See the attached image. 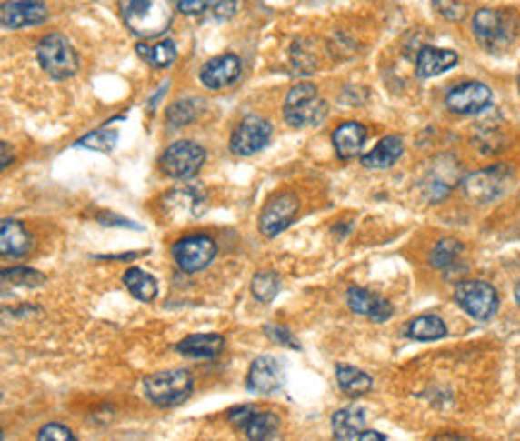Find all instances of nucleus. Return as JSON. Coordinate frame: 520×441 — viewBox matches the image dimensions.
I'll return each instance as SVG.
<instances>
[{
    "mask_svg": "<svg viewBox=\"0 0 520 441\" xmlns=\"http://www.w3.org/2000/svg\"><path fill=\"white\" fill-rule=\"evenodd\" d=\"M120 13L127 29L142 39H156L173 20L171 0H120Z\"/></svg>",
    "mask_w": 520,
    "mask_h": 441,
    "instance_id": "f257e3e1",
    "label": "nucleus"
},
{
    "mask_svg": "<svg viewBox=\"0 0 520 441\" xmlns=\"http://www.w3.org/2000/svg\"><path fill=\"white\" fill-rule=\"evenodd\" d=\"M329 115V105L326 101L319 99L316 86L310 82H300L288 92L284 104V118L293 127H307L319 125L324 118Z\"/></svg>",
    "mask_w": 520,
    "mask_h": 441,
    "instance_id": "f03ea898",
    "label": "nucleus"
},
{
    "mask_svg": "<svg viewBox=\"0 0 520 441\" xmlns=\"http://www.w3.org/2000/svg\"><path fill=\"white\" fill-rule=\"evenodd\" d=\"M146 398L161 408H173L192 394V375L187 369H165L145 379Z\"/></svg>",
    "mask_w": 520,
    "mask_h": 441,
    "instance_id": "7ed1b4c3",
    "label": "nucleus"
},
{
    "mask_svg": "<svg viewBox=\"0 0 520 441\" xmlns=\"http://www.w3.org/2000/svg\"><path fill=\"white\" fill-rule=\"evenodd\" d=\"M233 427L243 429L247 441H284L281 417L271 410H259L255 406H240L228 413Z\"/></svg>",
    "mask_w": 520,
    "mask_h": 441,
    "instance_id": "20e7f679",
    "label": "nucleus"
},
{
    "mask_svg": "<svg viewBox=\"0 0 520 441\" xmlns=\"http://www.w3.org/2000/svg\"><path fill=\"white\" fill-rule=\"evenodd\" d=\"M36 55H39L41 67L53 79H67L77 73V53L63 34H46L36 46Z\"/></svg>",
    "mask_w": 520,
    "mask_h": 441,
    "instance_id": "39448f33",
    "label": "nucleus"
},
{
    "mask_svg": "<svg viewBox=\"0 0 520 441\" xmlns=\"http://www.w3.org/2000/svg\"><path fill=\"white\" fill-rule=\"evenodd\" d=\"M473 34L475 39L480 41L482 48L501 51L514 39V22L506 13L485 7V10H477V15L473 17Z\"/></svg>",
    "mask_w": 520,
    "mask_h": 441,
    "instance_id": "423d86ee",
    "label": "nucleus"
},
{
    "mask_svg": "<svg viewBox=\"0 0 520 441\" xmlns=\"http://www.w3.org/2000/svg\"><path fill=\"white\" fill-rule=\"evenodd\" d=\"M455 303L477 322H487L499 310V293L487 281H463L455 288Z\"/></svg>",
    "mask_w": 520,
    "mask_h": 441,
    "instance_id": "0eeeda50",
    "label": "nucleus"
},
{
    "mask_svg": "<svg viewBox=\"0 0 520 441\" xmlns=\"http://www.w3.org/2000/svg\"><path fill=\"white\" fill-rule=\"evenodd\" d=\"M205 161L206 154L199 145H195V142H175L161 156V171L165 175H171V178L185 180L197 175Z\"/></svg>",
    "mask_w": 520,
    "mask_h": 441,
    "instance_id": "6e6552de",
    "label": "nucleus"
},
{
    "mask_svg": "<svg viewBox=\"0 0 520 441\" xmlns=\"http://www.w3.org/2000/svg\"><path fill=\"white\" fill-rule=\"evenodd\" d=\"M511 178V173L504 165H495V168H485L463 180V190L473 199L475 205H487L501 197V192L506 190V183Z\"/></svg>",
    "mask_w": 520,
    "mask_h": 441,
    "instance_id": "1a4fd4ad",
    "label": "nucleus"
},
{
    "mask_svg": "<svg viewBox=\"0 0 520 441\" xmlns=\"http://www.w3.org/2000/svg\"><path fill=\"white\" fill-rule=\"evenodd\" d=\"M271 125L269 120L259 118V115H247L237 123V127L231 135V152L235 156H252V154L262 152L264 146L269 145Z\"/></svg>",
    "mask_w": 520,
    "mask_h": 441,
    "instance_id": "9d476101",
    "label": "nucleus"
},
{
    "mask_svg": "<svg viewBox=\"0 0 520 441\" xmlns=\"http://www.w3.org/2000/svg\"><path fill=\"white\" fill-rule=\"evenodd\" d=\"M214 257H216V243L209 236H190L173 245V259L187 274L206 269Z\"/></svg>",
    "mask_w": 520,
    "mask_h": 441,
    "instance_id": "9b49d317",
    "label": "nucleus"
},
{
    "mask_svg": "<svg viewBox=\"0 0 520 441\" xmlns=\"http://www.w3.org/2000/svg\"><path fill=\"white\" fill-rule=\"evenodd\" d=\"M297 211H300V202H297L293 192H284V195L271 197L262 209V216H259V231L266 237L278 236V233L285 231L293 224Z\"/></svg>",
    "mask_w": 520,
    "mask_h": 441,
    "instance_id": "f8f14e48",
    "label": "nucleus"
},
{
    "mask_svg": "<svg viewBox=\"0 0 520 441\" xmlns=\"http://www.w3.org/2000/svg\"><path fill=\"white\" fill-rule=\"evenodd\" d=\"M492 104V89L482 82H463L446 94L448 111L458 115H475Z\"/></svg>",
    "mask_w": 520,
    "mask_h": 441,
    "instance_id": "ddd939ff",
    "label": "nucleus"
},
{
    "mask_svg": "<svg viewBox=\"0 0 520 441\" xmlns=\"http://www.w3.org/2000/svg\"><path fill=\"white\" fill-rule=\"evenodd\" d=\"M285 372L284 365L278 363L276 357L262 356L252 363L250 372H247V389L252 394H274L284 386Z\"/></svg>",
    "mask_w": 520,
    "mask_h": 441,
    "instance_id": "4468645a",
    "label": "nucleus"
},
{
    "mask_svg": "<svg viewBox=\"0 0 520 441\" xmlns=\"http://www.w3.org/2000/svg\"><path fill=\"white\" fill-rule=\"evenodd\" d=\"M48 10L39 0H15V3H5L0 10V25L7 32L13 29H22V26H32L46 22Z\"/></svg>",
    "mask_w": 520,
    "mask_h": 441,
    "instance_id": "2eb2a0df",
    "label": "nucleus"
},
{
    "mask_svg": "<svg viewBox=\"0 0 520 441\" xmlns=\"http://www.w3.org/2000/svg\"><path fill=\"white\" fill-rule=\"evenodd\" d=\"M237 75H240V58L233 55V53H224V55H216L211 58L209 63H205V67L199 70V79L206 89H224L231 82H235Z\"/></svg>",
    "mask_w": 520,
    "mask_h": 441,
    "instance_id": "dca6fc26",
    "label": "nucleus"
},
{
    "mask_svg": "<svg viewBox=\"0 0 520 441\" xmlns=\"http://www.w3.org/2000/svg\"><path fill=\"white\" fill-rule=\"evenodd\" d=\"M348 307L357 315L369 316L372 322H386L394 315V305L386 297H379L375 293H369L365 288H348Z\"/></svg>",
    "mask_w": 520,
    "mask_h": 441,
    "instance_id": "f3484780",
    "label": "nucleus"
},
{
    "mask_svg": "<svg viewBox=\"0 0 520 441\" xmlns=\"http://www.w3.org/2000/svg\"><path fill=\"white\" fill-rule=\"evenodd\" d=\"M32 250V237L25 231L20 221L5 218L0 224V252L3 257H22Z\"/></svg>",
    "mask_w": 520,
    "mask_h": 441,
    "instance_id": "a211bd4d",
    "label": "nucleus"
},
{
    "mask_svg": "<svg viewBox=\"0 0 520 441\" xmlns=\"http://www.w3.org/2000/svg\"><path fill=\"white\" fill-rule=\"evenodd\" d=\"M458 63V53L446 51V48H435L425 46L417 53V75L420 77H435V75H442L446 70Z\"/></svg>",
    "mask_w": 520,
    "mask_h": 441,
    "instance_id": "6ab92c4d",
    "label": "nucleus"
},
{
    "mask_svg": "<svg viewBox=\"0 0 520 441\" xmlns=\"http://www.w3.org/2000/svg\"><path fill=\"white\" fill-rule=\"evenodd\" d=\"M334 146L341 158H355L363 152L365 139H367V127L360 123H343L334 130Z\"/></svg>",
    "mask_w": 520,
    "mask_h": 441,
    "instance_id": "aec40b11",
    "label": "nucleus"
},
{
    "mask_svg": "<svg viewBox=\"0 0 520 441\" xmlns=\"http://www.w3.org/2000/svg\"><path fill=\"white\" fill-rule=\"evenodd\" d=\"M365 422H367L365 410L353 406V408H341L334 413V417H331V429H334V436H336L338 441H348L363 435Z\"/></svg>",
    "mask_w": 520,
    "mask_h": 441,
    "instance_id": "412c9836",
    "label": "nucleus"
},
{
    "mask_svg": "<svg viewBox=\"0 0 520 441\" xmlns=\"http://www.w3.org/2000/svg\"><path fill=\"white\" fill-rule=\"evenodd\" d=\"M225 341L218 334H192L178 343V353L187 357H216Z\"/></svg>",
    "mask_w": 520,
    "mask_h": 441,
    "instance_id": "4be33fe9",
    "label": "nucleus"
},
{
    "mask_svg": "<svg viewBox=\"0 0 520 441\" xmlns=\"http://www.w3.org/2000/svg\"><path fill=\"white\" fill-rule=\"evenodd\" d=\"M403 154V139L398 135H389V137L379 139V145L369 154L363 156V164L367 168H391V165L401 158Z\"/></svg>",
    "mask_w": 520,
    "mask_h": 441,
    "instance_id": "5701e85b",
    "label": "nucleus"
},
{
    "mask_svg": "<svg viewBox=\"0 0 520 441\" xmlns=\"http://www.w3.org/2000/svg\"><path fill=\"white\" fill-rule=\"evenodd\" d=\"M336 379H338V386L343 389V394L353 396V398L365 396L369 389H372V376L365 375L363 369L350 367V365H338Z\"/></svg>",
    "mask_w": 520,
    "mask_h": 441,
    "instance_id": "b1692460",
    "label": "nucleus"
},
{
    "mask_svg": "<svg viewBox=\"0 0 520 441\" xmlns=\"http://www.w3.org/2000/svg\"><path fill=\"white\" fill-rule=\"evenodd\" d=\"M405 334L415 341H436V338L446 336V324H444L442 316L422 315L408 324Z\"/></svg>",
    "mask_w": 520,
    "mask_h": 441,
    "instance_id": "393cba45",
    "label": "nucleus"
},
{
    "mask_svg": "<svg viewBox=\"0 0 520 441\" xmlns=\"http://www.w3.org/2000/svg\"><path fill=\"white\" fill-rule=\"evenodd\" d=\"M137 53L154 67H168L173 65V60L178 58V48L171 39L154 41V44H139Z\"/></svg>",
    "mask_w": 520,
    "mask_h": 441,
    "instance_id": "a878e982",
    "label": "nucleus"
},
{
    "mask_svg": "<svg viewBox=\"0 0 520 441\" xmlns=\"http://www.w3.org/2000/svg\"><path fill=\"white\" fill-rule=\"evenodd\" d=\"M123 281H125L127 290H130L132 296L137 297V300H142V303H152L154 297H156V281H154L146 271L137 269V266L127 269Z\"/></svg>",
    "mask_w": 520,
    "mask_h": 441,
    "instance_id": "bb28decb",
    "label": "nucleus"
},
{
    "mask_svg": "<svg viewBox=\"0 0 520 441\" xmlns=\"http://www.w3.org/2000/svg\"><path fill=\"white\" fill-rule=\"evenodd\" d=\"M463 252V245L454 237H444L439 243L435 245V250H432V264H435L436 269H446L451 264H455V259L461 257Z\"/></svg>",
    "mask_w": 520,
    "mask_h": 441,
    "instance_id": "cd10ccee",
    "label": "nucleus"
},
{
    "mask_svg": "<svg viewBox=\"0 0 520 441\" xmlns=\"http://www.w3.org/2000/svg\"><path fill=\"white\" fill-rule=\"evenodd\" d=\"M278 288H281V281L271 271H262V274L252 278V296L257 297L259 303H271L276 297Z\"/></svg>",
    "mask_w": 520,
    "mask_h": 441,
    "instance_id": "c85d7f7f",
    "label": "nucleus"
},
{
    "mask_svg": "<svg viewBox=\"0 0 520 441\" xmlns=\"http://www.w3.org/2000/svg\"><path fill=\"white\" fill-rule=\"evenodd\" d=\"M115 142H118V132L104 127V130H96L92 135L82 137L77 145L85 146V149H94V152H111Z\"/></svg>",
    "mask_w": 520,
    "mask_h": 441,
    "instance_id": "c756f323",
    "label": "nucleus"
},
{
    "mask_svg": "<svg viewBox=\"0 0 520 441\" xmlns=\"http://www.w3.org/2000/svg\"><path fill=\"white\" fill-rule=\"evenodd\" d=\"M3 281H5V284H17L32 288V286L44 284V274L34 269H20V266H15V269H3Z\"/></svg>",
    "mask_w": 520,
    "mask_h": 441,
    "instance_id": "7c9ffc66",
    "label": "nucleus"
},
{
    "mask_svg": "<svg viewBox=\"0 0 520 441\" xmlns=\"http://www.w3.org/2000/svg\"><path fill=\"white\" fill-rule=\"evenodd\" d=\"M168 123H171V127H183L187 125V123H192L195 120V115H197V111H195V105L190 104V101H178V104H173L171 108H168Z\"/></svg>",
    "mask_w": 520,
    "mask_h": 441,
    "instance_id": "2f4dec72",
    "label": "nucleus"
},
{
    "mask_svg": "<svg viewBox=\"0 0 520 441\" xmlns=\"http://www.w3.org/2000/svg\"><path fill=\"white\" fill-rule=\"evenodd\" d=\"M435 10L451 22H461L465 17V3L461 0H435Z\"/></svg>",
    "mask_w": 520,
    "mask_h": 441,
    "instance_id": "473e14b6",
    "label": "nucleus"
},
{
    "mask_svg": "<svg viewBox=\"0 0 520 441\" xmlns=\"http://www.w3.org/2000/svg\"><path fill=\"white\" fill-rule=\"evenodd\" d=\"M39 441H77L73 435V429H67L65 425L60 422H51V425H44L39 432Z\"/></svg>",
    "mask_w": 520,
    "mask_h": 441,
    "instance_id": "72a5a7b5",
    "label": "nucleus"
},
{
    "mask_svg": "<svg viewBox=\"0 0 520 441\" xmlns=\"http://www.w3.org/2000/svg\"><path fill=\"white\" fill-rule=\"evenodd\" d=\"M266 334L271 336V341L281 343V346H288V348H300V343L293 338V334H290L285 326H274V324H269V326H266Z\"/></svg>",
    "mask_w": 520,
    "mask_h": 441,
    "instance_id": "f704fd0d",
    "label": "nucleus"
},
{
    "mask_svg": "<svg viewBox=\"0 0 520 441\" xmlns=\"http://www.w3.org/2000/svg\"><path fill=\"white\" fill-rule=\"evenodd\" d=\"M178 10L183 15H202L209 10V0H178Z\"/></svg>",
    "mask_w": 520,
    "mask_h": 441,
    "instance_id": "c9c22d12",
    "label": "nucleus"
},
{
    "mask_svg": "<svg viewBox=\"0 0 520 441\" xmlns=\"http://www.w3.org/2000/svg\"><path fill=\"white\" fill-rule=\"evenodd\" d=\"M357 441H386V436H384L382 432H372V429H367V432H363V435L357 436Z\"/></svg>",
    "mask_w": 520,
    "mask_h": 441,
    "instance_id": "e433bc0d",
    "label": "nucleus"
},
{
    "mask_svg": "<svg viewBox=\"0 0 520 441\" xmlns=\"http://www.w3.org/2000/svg\"><path fill=\"white\" fill-rule=\"evenodd\" d=\"M429 441H470L468 436H463V435H454V432H451V435H436V436H432V439Z\"/></svg>",
    "mask_w": 520,
    "mask_h": 441,
    "instance_id": "4c0bfd02",
    "label": "nucleus"
},
{
    "mask_svg": "<svg viewBox=\"0 0 520 441\" xmlns=\"http://www.w3.org/2000/svg\"><path fill=\"white\" fill-rule=\"evenodd\" d=\"M3 168H7V165H10V145H7V142H3Z\"/></svg>",
    "mask_w": 520,
    "mask_h": 441,
    "instance_id": "58836bf2",
    "label": "nucleus"
},
{
    "mask_svg": "<svg viewBox=\"0 0 520 441\" xmlns=\"http://www.w3.org/2000/svg\"><path fill=\"white\" fill-rule=\"evenodd\" d=\"M515 300H518V305H520V284H518V288H515Z\"/></svg>",
    "mask_w": 520,
    "mask_h": 441,
    "instance_id": "ea45409f",
    "label": "nucleus"
},
{
    "mask_svg": "<svg viewBox=\"0 0 520 441\" xmlns=\"http://www.w3.org/2000/svg\"><path fill=\"white\" fill-rule=\"evenodd\" d=\"M518 86H520V73H518Z\"/></svg>",
    "mask_w": 520,
    "mask_h": 441,
    "instance_id": "a19ab883",
    "label": "nucleus"
}]
</instances>
